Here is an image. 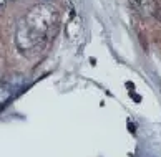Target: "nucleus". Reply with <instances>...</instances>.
Masks as SVG:
<instances>
[{
    "mask_svg": "<svg viewBox=\"0 0 161 157\" xmlns=\"http://www.w3.org/2000/svg\"><path fill=\"white\" fill-rule=\"evenodd\" d=\"M5 7H7V0H0V13L5 10Z\"/></svg>",
    "mask_w": 161,
    "mask_h": 157,
    "instance_id": "4",
    "label": "nucleus"
},
{
    "mask_svg": "<svg viewBox=\"0 0 161 157\" xmlns=\"http://www.w3.org/2000/svg\"><path fill=\"white\" fill-rule=\"evenodd\" d=\"M130 3L141 17H154L158 12L156 0H130Z\"/></svg>",
    "mask_w": 161,
    "mask_h": 157,
    "instance_id": "3",
    "label": "nucleus"
},
{
    "mask_svg": "<svg viewBox=\"0 0 161 157\" xmlns=\"http://www.w3.org/2000/svg\"><path fill=\"white\" fill-rule=\"evenodd\" d=\"M7 2H8V0H7ZM10 2H15V0H10Z\"/></svg>",
    "mask_w": 161,
    "mask_h": 157,
    "instance_id": "7",
    "label": "nucleus"
},
{
    "mask_svg": "<svg viewBox=\"0 0 161 157\" xmlns=\"http://www.w3.org/2000/svg\"><path fill=\"white\" fill-rule=\"evenodd\" d=\"M42 2H45V3H47V2H52V0H42Z\"/></svg>",
    "mask_w": 161,
    "mask_h": 157,
    "instance_id": "6",
    "label": "nucleus"
},
{
    "mask_svg": "<svg viewBox=\"0 0 161 157\" xmlns=\"http://www.w3.org/2000/svg\"><path fill=\"white\" fill-rule=\"evenodd\" d=\"M154 17L158 18V22H161V8H158V12L154 13Z\"/></svg>",
    "mask_w": 161,
    "mask_h": 157,
    "instance_id": "5",
    "label": "nucleus"
},
{
    "mask_svg": "<svg viewBox=\"0 0 161 157\" xmlns=\"http://www.w3.org/2000/svg\"><path fill=\"white\" fill-rule=\"evenodd\" d=\"M60 28V13L50 3H37L20 18L15 32V43L20 51L42 50Z\"/></svg>",
    "mask_w": 161,
    "mask_h": 157,
    "instance_id": "1",
    "label": "nucleus"
},
{
    "mask_svg": "<svg viewBox=\"0 0 161 157\" xmlns=\"http://www.w3.org/2000/svg\"><path fill=\"white\" fill-rule=\"evenodd\" d=\"M23 81H25V76L20 73H12L2 78L0 80V104L8 99L15 89H19L23 84Z\"/></svg>",
    "mask_w": 161,
    "mask_h": 157,
    "instance_id": "2",
    "label": "nucleus"
}]
</instances>
